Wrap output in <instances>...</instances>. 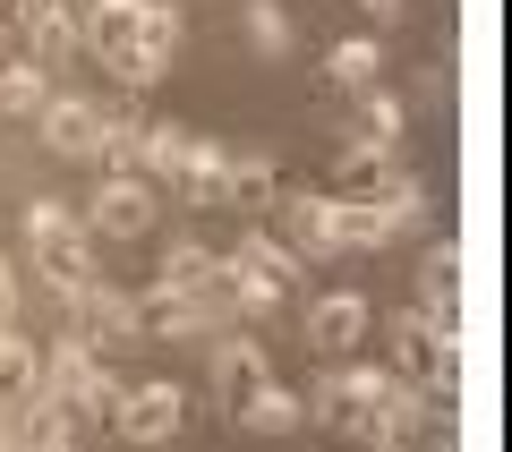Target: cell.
<instances>
[{
	"instance_id": "18",
	"label": "cell",
	"mask_w": 512,
	"mask_h": 452,
	"mask_svg": "<svg viewBox=\"0 0 512 452\" xmlns=\"http://www.w3.org/2000/svg\"><path fill=\"white\" fill-rule=\"evenodd\" d=\"M325 77H333L342 94H367V86H384V43H376V35H342V43L325 52Z\"/></svg>"
},
{
	"instance_id": "10",
	"label": "cell",
	"mask_w": 512,
	"mask_h": 452,
	"mask_svg": "<svg viewBox=\"0 0 512 452\" xmlns=\"http://www.w3.org/2000/svg\"><path fill=\"white\" fill-rule=\"evenodd\" d=\"M299 325H308V350H316V359H350V350L367 342V325H376V299L342 282V290H325Z\"/></svg>"
},
{
	"instance_id": "1",
	"label": "cell",
	"mask_w": 512,
	"mask_h": 452,
	"mask_svg": "<svg viewBox=\"0 0 512 452\" xmlns=\"http://www.w3.org/2000/svg\"><path fill=\"white\" fill-rule=\"evenodd\" d=\"M18 231H26V248H35V282L52 290V299H77V290L103 273V256H94V239H86V222H77V205L26 197Z\"/></svg>"
},
{
	"instance_id": "6",
	"label": "cell",
	"mask_w": 512,
	"mask_h": 452,
	"mask_svg": "<svg viewBox=\"0 0 512 452\" xmlns=\"http://www.w3.org/2000/svg\"><path fill=\"white\" fill-rule=\"evenodd\" d=\"M188 427V384L171 376H120V401H111V435L120 444H171V435Z\"/></svg>"
},
{
	"instance_id": "27",
	"label": "cell",
	"mask_w": 512,
	"mask_h": 452,
	"mask_svg": "<svg viewBox=\"0 0 512 452\" xmlns=\"http://www.w3.org/2000/svg\"><path fill=\"white\" fill-rule=\"evenodd\" d=\"M18 308H26V273H18V256L0 248V325H18Z\"/></svg>"
},
{
	"instance_id": "8",
	"label": "cell",
	"mask_w": 512,
	"mask_h": 452,
	"mask_svg": "<svg viewBox=\"0 0 512 452\" xmlns=\"http://www.w3.org/2000/svg\"><path fill=\"white\" fill-rule=\"evenodd\" d=\"M60 316H69V333H77L86 350H103V359L137 342V299H128L120 282H103V273H94L77 299H60Z\"/></svg>"
},
{
	"instance_id": "28",
	"label": "cell",
	"mask_w": 512,
	"mask_h": 452,
	"mask_svg": "<svg viewBox=\"0 0 512 452\" xmlns=\"http://www.w3.org/2000/svg\"><path fill=\"white\" fill-rule=\"evenodd\" d=\"M359 9H367V18H376V26H384V18H393V9H402V0H359Z\"/></svg>"
},
{
	"instance_id": "13",
	"label": "cell",
	"mask_w": 512,
	"mask_h": 452,
	"mask_svg": "<svg viewBox=\"0 0 512 452\" xmlns=\"http://www.w3.org/2000/svg\"><path fill=\"white\" fill-rule=\"evenodd\" d=\"M419 316L436 333H461V248L453 239H427L419 248Z\"/></svg>"
},
{
	"instance_id": "21",
	"label": "cell",
	"mask_w": 512,
	"mask_h": 452,
	"mask_svg": "<svg viewBox=\"0 0 512 452\" xmlns=\"http://www.w3.org/2000/svg\"><path fill=\"white\" fill-rule=\"evenodd\" d=\"M274 197H282L274 154H231V197H222V205H239V214H265Z\"/></svg>"
},
{
	"instance_id": "19",
	"label": "cell",
	"mask_w": 512,
	"mask_h": 452,
	"mask_svg": "<svg viewBox=\"0 0 512 452\" xmlns=\"http://www.w3.org/2000/svg\"><path fill=\"white\" fill-rule=\"evenodd\" d=\"M180 197H188V205H222V197H231V145H214V137H197V145H188Z\"/></svg>"
},
{
	"instance_id": "29",
	"label": "cell",
	"mask_w": 512,
	"mask_h": 452,
	"mask_svg": "<svg viewBox=\"0 0 512 452\" xmlns=\"http://www.w3.org/2000/svg\"><path fill=\"white\" fill-rule=\"evenodd\" d=\"M26 452H77V435H69V444H26Z\"/></svg>"
},
{
	"instance_id": "20",
	"label": "cell",
	"mask_w": 512,
	"mask_h": 452,
	"mask_svg": "<svg viewBox=\"0 0 512 452\" xmlns=\"http://www.w3.org/2000/svg\"><path fill=\"white\" fill-rule=\"evenodd\" d=\"M325 197H333V188H325ZM359 248H393L376 197H333V256H359Z\"/></svg>"
},
{
	"instance_id": "26",
	"label": "cell",
	"mask_w": 512,
	"mask_h": 452,
	"mask_svg": "<svg viewBox=\"0 0 512 452\" xmlns=\"http://www.w3.org/2000/svg\"><path fill=\"white\" fill-rule=\"evenodd\" d=\"M291 35H299V26H291V9H282V0H248V43H256L265 60L291 52Z\"/></svg>"
},
{
	"instance_id": "22",
	"label": "cell",
	"mask_w": 512,
	"mask_h": 452,
	"mask_svg": "<svg viewBox=\"0 0 512 452\" xmlns=\"http://www.w3.org/2000/svg\"><path fill=\"white\" fill-rule=\"evenodd\" d=\"M43 103H52V77L35 60H0V120H35Z\"/></svg>"
},
{
	"instance_id": "5",
	"label": "cell",
	"mask_w": 512,
	"mask_h": 452,
	"mask_svg": "<svg viewBox=\"0 0 512 452\" xmlns=\"http://www.w3.org/2000/svg\"><path fill=\"white\" fill-rule=\"evenodd\" d=\"M43 393H52L69 418H111V401H120V376H111L103 350H86L77 333H60L52 359H43Z\"/></svg>"
},
{
	"instance_id": "16",
	"label": "cell",
	"mask_w": 512,
	"mask_h": 452,
	"mask_svg": "<svg viewBox=\"0 0 512 452\" xmlns=\"http://www.w3.org/2000/svg\"><path fill=\"white\" fill-rule=\"evenodd\" d=\"M231 427H248V435H291V427H308V401H299V384H256V393L231 410Z\"/></svg>"
},
{
	"instance_id": "24",
	"label": "cell",
	"mask_w": 512,
	"mask_h": 452,
	"mask_svg": "<svg viewBox=\"0 0 512 452\" xmlns=\"http://www.w3.org/2000/svg\"><path fill=\"white\" fill-rule=\"evenodd\" d=\"M384 171H393V154H384V145H359V137H350L342 154H333V197H367Z\"/></svg>"
},
{
	"instance_id": "15",
	"label": "cell",
	"mask_w": 512,
	"mask_h": 452,
	"mask_svg": "<svg viewBox=\"0 0 512 452\" xmlns=\"http://www.w3.org/2000/svg\"><path fill=\"white\" fill-rule=\"evenodd\" d=\"M146 111L137 103H111L103 111V137H94V163H103V180H137V163H146Z\"/></svg>"
},
{
	"instance_id": "12",
	"label": "cell",
	"mask_w": 512,
	"mask_h": 452,
	"mask_svg": "<svg viewBox=\"0 0 512 452\" xmlns=\"http://www.w3.org/2000/svg\"><path fill=\"white\" fill-rule=\"evenodd\" d=\"M35 128H43V145H52V154H69V163H94L103 103H94V94H60V86H52V103L35 111Z\"/></svg>"
},
{
	"instance_id": "14",
	"label": "cell",
	"mask_w": 512,
	"mask_h": 452,
	"mask_svg": "<svg viewBox=\"0 0 512 452\" xmlns=\"http://www.w3.org/2000/svg\"><path fill=\"white\" fill-rule=\"evenodd\" d=\"M214 273H222V248H214V239H197V231H180L171 248H154V290H171V299L214 290Z\"/></svg>"
},
{
	"instance_id": "17",
	"label": "cell",
	"mask_w": 512,
	"mask_h": 452,
	"mask_svg": "<svg viewBox=\"0 0 512 452\" xmlns=\"http://www.w3.org/2000/svg\"><path fill=\"white\" fill-rule=\"evenodd\" d=\"M402 128H410V103H402V94L367 86L359 103H350V137H359V145H384V154H402Z\"/></svg>"
},
{
	"instance_id": "3",
	"label": "cell",
	"mask_w": 512,
	"mask_h": 452,
	"mask_svg": "<svg viewBox=\"0 0 512 452\" xmlns=\"http://www.w3.org/2000/svg\"><path fill=\"white\" fill-rule=\"evenodd\" d=\"M180 43H188V18L171 9V0H146V9H137V35H128L120 52H103V77L120 94H146V86H163V77H171Z\"/></svg>"
},
{
	"instance_id": "11",
	"label": "cell",
	"mask_w": 512,
	"mask_h": 452,
	"mask_svg": "<svg viewBox=\"0 0 512 452\" xmlns=\"http://www.w3.org/2000/svg\"><path fill=\"white\" fill-rule=\"evenodd\" d=\"M205 376H214L222 410H239L256 384H274V359H265V342H256V333L231 325V333H214V342H205Z\"/></svg>"
},
{
	"instance_id": "25",
	"label": "cell",
	"mask_w": 512,
	"mask_h": 452,
	"mask_svg": "<svg viewBox=\"0 0 512 452\" xmlns=\"http://www.w3.org/2000/svg\"><path fill=\"white\" fill-rule=\"evenodd\" d=\"M35 384H43V359H35V342H26L18 325H0V401L35 393Z\"/></svg>"
},
{
	"instance_id": "9",
	"label": "cell",
	"mask_w": 512,
	"mask_h": 452,
	"mask_svg": "<svg viewBox=\"0 0 512 452\" xmlns=\"http://www.w3.org/2000/svg\"><path fill=\"white\" fill-rule=\"evenodd\" d=\"M86 239L103 248V239H154V222H163V205H154V188L146 180H94V197H86Z\"/></svg>"
},
{
	"instance_id": "23",
	"label": "cell",
	"mask_w": 512,
	"mask_h": 452,
	"mask_svg": "<svg viewBox=\"0 0 512 452\" xmlns=\"http://www.w3.org/2000/svg\"><path fill=\"white\" fill-rule=\"evenodd\" d=\"M188 145H197V137H188V128H171V120H154L146 128V163H137V180H171V188H180V171H188Z\"/></svg>"
},
{
	"instance_id": "2",
	"label": "cell",
	"mask_w": 512,
	"mask_h": 452,
	"mask_svg": "<svg viewBox=\"0 0 512 452\" xmlns=\"http://www.w3.org/2000/svg\"><path fill=\"white\" fill-rule=\"evenodd\" d=\"M299 256L282 248L274 231H239V248H222V273H214V290L231 299L239 316H282L299 299Z\"/></svg>"
},
{
	"instance_id": "7",
	"label": "cell",
	"mask_w": 512,
	"mask_h": 452,
	"mask_svg": "<svg viewBox=\"0 0 512 452\" xmlns=\"http://www.w3.org/2000/svg\"><path fill=\"white\" fill-rule=\"evenodd\" d=\"M384 342H393V376L410 384V393H453V333H436L419 308H402L393 325H384Z\"/></svg>"
},
{
	"instance_id": "4",
	"label": "cell",
	"mask_w": 512,
	"mask_h": 452,
	"mask_svg": "<svg viewBox=\"0 0 512 452\" xmlns=\"http://www.w3.org/2000/svg\"><path fill=\"white\" fill-rule=\"evenodd\" d=\"M393 393H402V376H393V367H376V359H342L333 376H316V384H308L299 401H308V418H316V427L350 435V427H359L367 410H384Z\"/></svg>"
}]
</instances>
